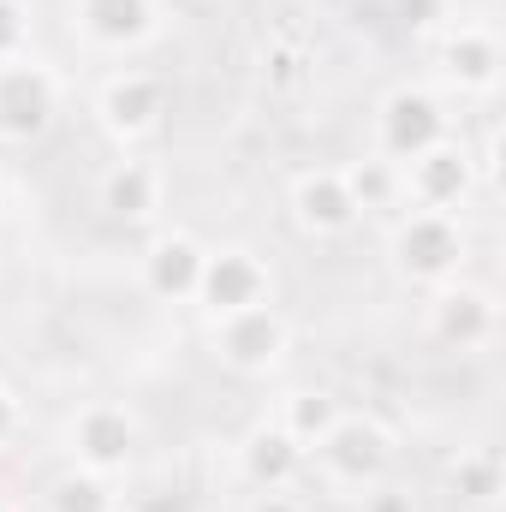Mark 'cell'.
Segmentation results:
<instances>
[{
    "instance_id": "obj_1",
    "label": "cell",
    "mask_w": 506,
    "mask_h": 512,
    "mask_svg": "<svg viewBox=\"0 0 506 512\" xmlns=\"http://www.w3.org/2000/svg\"><path fill=\"white\" fill-rule=\"evenodd\" d=\"M387 262L399 280L411 286H441V280H459L465 262H471V233L459 215H441V209H399L393 227H387Z\"/></svg>"
},
{
    "instance_id": "obj_2",
    "label": "cell",
    "mask_w": 506,
    "mask_h": 512,
    "mask_svg": "<svg viewBox=\"0 0 506 512\" xmlns=\"http://www.w3.org/2000/svg\"><path fill=\"white\" fill-rule=\"evenodd\" d=\"M310 459H316V471H322L328 489L364 495V489H376L381 477L393 471V459H399V435L381 423L376 411H340V423L310 447Z\"/></svg>"
},
{
    "instance_id": "obj_3",
    "label": "cell",
    "mask_w": 506,
    "mask_h": 512,
    "mask_svg": "<svg viewBox=\"0 0 506 512\" xmlns=\"http://www.w3.org/2000/svg\"><path fill=\"white\" fill-rule=\"evenodd\" d=\"M399 179V209H441V215H465L471 197L483 191V161L465 137H447L411 161L393 167Z\"/></svg>"
},
{
    "instance_id": "obj_4",
    "label": "cell",
    "mask_w": 506,
    "mask_h": 512,
    "mask_svg": "<svg viewBox=\"0 0 506 512\" xmlns=\"http://www.w3.org/2000/svg\"><path fill=\"white\" fill-rule=\"evenodd\" d=\"M90 114H96V126L131 155L137 143H149L155 131L167 126V114H173V84H167L161 72H149V66H114V72L96 84Z\"/></svg>"
},
{
    "instance_id": "obj_5",
    "label": "cell",
    "mask_w": 506,
    "mask_h": 512,
    "mask_svg": "<svg viewBox=\"0 0 506 512\" xmlns=\"http://www.w3.org/2000/svg\"><path fill=\"white\" fill-rule=\"evenodd\" d=\"M370 137H376V161L399 167V161H411V155L447 143V137H453V114H447L441 90H429V84H393L376 102Z\"/></svg>"
},
{
    "instance_id": "obj_6",
    "label": "cell",
    "mask_w": 506,
    "mask_h": 512,
    "mask_svg": "<svg viewBox=\"0 0 506 512\" xmlns=\"http://www.w3.org/2000/svg\"><path fill=\"white\" fill-rule=\"evenodd\" d=\"M60 120V72L30 48L0 60V149H24Z\"/></svg>"
},
{
    "instance_id": "obj_7",
    "label": "cell",
    "mask_w": 506,
    "mask_h": 512,
    "mask_svg": "<svg viewBox=\"0 0 506 512\" xmlns=\"http://www.w3.org/2000/svg\"><path fill=\"white\" fill-rule=\"evenodd\" d=\"M143 447V423L120 399H84L66 417V459L96 471V477H126Z\"/></svg>"
},
{
    "instance_id": "obj_8",
    "label": "cell",
    "mask_w": 506,
    "mask_h": 512,
    "mask_svg": "<svg viewBox=\"0 0 506 512\" xmlns=\"http://www.w3.org/2000/svg\"><path fill=\"white\" fill-rule=\"evenodd\" d=\"M423 328L435 346L447 352H489L495 334H501V298L483 286V280H441L429 286V304H423Z\"/></svg>"
},
{
    "instance_id": "obj_9",
    "label": "cell",
    "mask_w": 506,
    "mask_h": 512,
    "mask_svg": "<svg viewBox=\"0 0 506 512\" xmlns=\"http://www.w3.org/2000/svg\"><path fill=\"white\" fill-rule=\"evenodd\" d=\"M209 352L221 370L245 376V382H262L286 364L292 352V322L280 316V304H256V310H239V316H221L209 322Z\"/></svg>"
},
{
    "instance_id": "obj_10",
    "label": "cell",
    "mask_w": 506,
    "mask_h": 512,
    "mask_svg": "<svg viewBox=\"0 0 506 512\" xmlns=\"http://www.w3.org/2000/svg\"><path fill=\"white\" fill-rule=\"evenodd\" d=\"M191 304L209 322L256 310V304H274V268H268V256L251 251V245H215V251L203 256V280H197Z\"/></svg>"
},
{
    "instance_id": "obj_11",
    "label": "cell",
    "mask_w": 506,
    "mask_h": 512,
    "mask_svg": "<svg viewBox=\"0 0 506 512\" xmlns=\"http://www.w3.org/2000/svg\"><path fill=\"white\" fill-rule=\"evenodd\" d=\"M286 209H292V227L304 239H346L364 221V203H358L346 167H304V173H292Z\"/></svg>"
},
{
    "instance_id": "obj_12",
    "label": "cell",
    "mask_w": 506,
    "mask_h": 512,
    "mask_svg": "<svg viewBox=\"0 0 506 512\" xmlns=\"http://www.w3.org/2000/svg\"><path fill=\"white\" fill-rule=\"evenodd\" d=\"M66 24L96 54H143L161 36V0H66Z\"/></svg>"
},
{
    "instance_id": "obj_13",
    "label": "cell",
    "mask_w": 506,
    "mask_h": 512,
    "mask_svg": "<svg viewBox=\"0 0 506 512\" xmlns=\"http://www.w3.org/2000/svg\"><path fill=\"white\" fill-rule=\"evenodd\" d=\"M435 66H441L447 90L489 102L501 90V36H495V24H483V18H447L441 42H435Z\"/></svg>"
},
{
    "instance_id": "obj_14",
    "label": "cell",
    "mask_w": 506,
    "mask_h": 512,
    "mask_svg": "<svg viewBox=\"0 0 506 512\" xmlns=\"http://www.w3.org/2000/svg\"><path fill=\"white\" fill-rule=\"evenodd\" d=\"M203 256L209 245L185 227H167L155 233L143 256H137V286L155 298V304H191L197 298V280H203Z\"/></svg>"
},
{
    "instance_id": "obj_15",
    "label": "cell",
    "mask_w": 506,
    "mask_h": 512,
    "mask_svg": "<svg viewBox=\"0 0 506 512\" xmlns=\"http://www.w3.org/2000/svg\"><path fill=\"white\" fill-rule=\"evenodd\" d=\"M167 203V173L143 155H120L102 179H96V209L120 227H137V221H155Z\"/></svg>"
},
{
    "instance_id": "obj_16",
    "label": "cell",
    "mask_w": 506,
    "mask_h": 512,
    "mask_svg": "<svg viewBox=\"0 0 506 512\" xmlns=\"http://www.w3.org/2000/svg\"><path fill=\"white\" fill-rule=\"evenodd\" d=\"M304 465H310V453L268 417V423H256L251 435L239 441V477L251 483V489H292L298 477H304Z\"/></svg>"
},
{
    "instance_id": "obj_17",
    "label": "cell",
    "mask_w": 506,
    "mask_h": 512,
    "mask_svg": "<svg viewBox=\"0 0 506 512\" xmlns=\"http://www.w3.org/2000/svg\"><path fill=\"white\" fill-rule=\"evenodd\" d=\"M340 411H346V405H340V393H334V387H292V393H280L274 423H280L304 453H310V447L340 423Z\"/></svg>"
},
{
    "instance_id": "obj_18",
    "label": "cell",
    "mask_w": 506,
    "mask_h": 512,
    "mask_svg": "<svg viewBox=\"0 0 506 512\" xmlns=\"http://www.w3.org/2000/svg\"><path fill=\"white\" fill-rule=\"evenodd\" d=\"M42 512H120L114 477H96L84 465H66L48 489H42Z\"/></svg>"
},
{
    "instance_id": "obj_19",
    "label": "cell",
    "mask_w": 506,
    "mask_h": 512,
    "mask_svg": "<svg viewBox=\"0 0 506 512\" xmlns=\"http://www.w3.org/2000/svg\"><path fill=\"white\" fill-rule=\"evenodd\" d=\"M447 483H453L459 501H471V507H495V501H501V483H506L501 453H495V447H459Z\"/></svg>"
},
{
    "instance_id": "obj_20",
    "label": "cell",
    "mask_w": 506,
    "mask_h": 512,
    "mask_svg": "<svg viewBox=\"0 0 506 512\" xmlns=\"http://www.w3.org/2000/svg\"><path fill=\"white\" fill-rule=\"evenodd\" d=\"M30 54V6L24 0H0V60Z\"/></svg>"
},
{
    "instance_id": "obj_21",
    "label": "cell",
    "mask_w": 506,
    "mask_h": 512,
    "mask_svg": "<svg viewBox=\"0 0 506 512\" xmlns=\"http://www.w3.org/2000/svg\"><path fill=\"white\" fill-rule=\"evenodd\" d=\"M358 512H417V501H411L405 489H393V483L381 477L376 489H364V495H358Z\"/></svg>"
},
{
    "instance_id": "obj_22",
    "label": "cell",
    "mask_w": 506,
    "mask_h": 512,
    "mask_svg": "<svg viewBox=\"0 0 506 512\" xmlns=\"http://www.w3.org/2000/svg\"><path fill=\"white\" fill-rule=\"evenodd\" d=\"M245 512H304V501H298L292 489H256Z\"/></svg>"
},
{
    "instance_id": "obj_23",
    "label": "cell",
    "mask_w": 506,
    "mask_h": 512,
    "mask_svg": "<svg viewBox=\"0 0 506 512\" xmlns=\"http://www.w3.org/2000/svg\"><path fill=\"white\" fill-rule=\"evenodd\" d=\"M399 18H405L411 30H429V24L447 18V12H441V0H399Z\"/></svg>"
},
{
    "instance_id": "obj_24",
    "label": "cell",
    "mask_w": 506,
    "mask_h": 512,
    "mask_svg": "<svg viewBox=\"0 0 506 512\" xmlns=\"http://www.w3.org/2000/svg\"><path fill=\"white\" fill-rule=\"evenodd\" d=\"M18 429H24V411H18V399L0 387V447H12V441H18Z\"/></svg>"
},
{
    "instance_id": "obj_25",
    "label": "cell",
    "mask_w": 506,
    "mask_h": 512,
    "mask_svg": "<svg viewBox=\"0 0 506 512\" xmlns=\"http://www.w3.org/2000/svg\"><path fill=\"white\" fill-rule=\"evenodd\" d=\"M0 197H6V173H0Z\"/></svg>"
},
{
    "instance_id": "obj_26",
    "label": "cell",
    "mask_w": 506,
    "mask_h": 512,
    "mask_svg": "<svg viewBox=\"0 0 506 512\" xmlns=\"http://www.w3.org/2000/svg\"><path fill=\"white\" fill-rule=\"evenodd\" d=\"M0 512H18V507H6V501H0Z\"/></svg>"
}]
</instances>
